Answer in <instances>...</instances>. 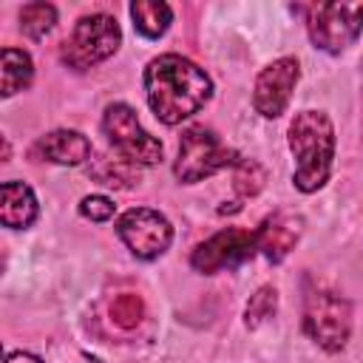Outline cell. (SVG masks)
I'll return each mask as SVG.
<instances>
[{
  "instance_id": "cell-16",
  "label": "cell",
  "mask_w": 363,
  "mask_h": 363,
  "mask_svg": "<svg viewBox=\"0 0 363 363\" xmlns=\"http://www.w3.org/2000/svg\"><path fill=\"white\" fill-rule=\"evenodd\" d=\"M34 77V62L26 51L6 45L0 57V79H3V96H14L17 91L28 88Z\"/></svg>"
},
{
  "instance_id": "cell-3",
  "label": "cell",
  "mask_w": 363,
  "mask_h": 363,
  "mask_svg": "<svg viewBox=\"0 0 363 363\" xmlns=\"http://www.w3.org/2000/svg\"><path fill=\"white\" fill-rule=\"evenodd\" d=\"M235 162H238L235 150L227 147L210 128L193 125L182 133L173 173H176L179 182L196 184V182L210 179V176H216L218 170H224L227 164H235Z\"/></svg>"
},
{
  "instance_id": "cell-9",
  "label": "cell",
  "mask_w": 363,
  "mask_h": 363,
  "mask_svg": "<svg viewBox=\"0 0 363 363\" xmlns=\"http://www.w3.org/2000/svg\"><path fill=\"white\" fill-rule=\"evenodd\" d=\"M255 250H258L255 233L241 230V227H227V230H218L216 235H210L207 241H201L193 250L190 264H193V269H199L204 275H216L221 269H233L241 261L252 258Z\"/></svg>"
},
{
  "instance_id": "cell-23",
  "label": "cell",
  "mask_w": 363,
  "mask_h": 363,
  "mask_svg": "<svg viewBox=\"0 0 363 363\" xmlns=\"http://www.w3.org/2000/svg\"><path fill=\"white\" fill-rule=\"evenodd\" d=\"M82 363H99V360H94V357H82Z\"/></svg>"
},
{
  "instance_id": "cell-15",
  "label": "cell",
  "mask_w": 363,
  "mask_h": 363,
  "mask_svg": "<svg viewBox=\"0 0 363 363\" xmlns=\"http://www.w3.org/2000/svg\"><path fill=\"white\" fill-rule=\"evenodd\" d=\"M130 17H133V28L147 40H159L173 23V11L162 0H136V3H130Z\"/></svg>"
},
{
  "instance_id": "cell-20",
  "label": "cell",
  "mask_w": 363,
  "mask_h": 363,
  "mask_svg": "<svg viewBox=\"0 0 363 363\" xmlns=\"http://www.w3.org/2000/svg\"><path fill=\"white\" fill-rule=\"evenodd\" d=\"M275 309H278V292H275L272 286H258L255 295H252L250 303H247V312H244L247 326L255 329L258 323H264L267 318H272Z\"/></svg>"
},
{
  "instance_id": "cell-1",
  "label": "cell",
  "mask_w": 363,
  "mask_h": 363,
  "mask_svg": "<svg viewBox=\"0 0 363 363\" xmlns=\"http://www.w3.org/2000/svg\"><path fill=\"white\" fill-rule=\"evenodd\" d=\"M145 94L159 122L179 125L207 105L213 96V82L187 57L159 54L145 68Z\"/></svg>"
},
{
  "instance_id": "cell-14",
  "label": "cell",
  "mask_w": 363,
  "mask_h": 363,
  "mask_svg": "<svg viewBox=\"0 0 363 363\" xmlns=\"http://www.w3.org/2000/svg\"><path fill=\"white\" fill-rule=\"evenodd\" d=\"M88 176L105 187L130 190L133 184H139V164L119 153H99L88 162Z\"/></svg>"
},
{
  "instance_id": "cell-6",
  "label": "cell",
  "mask_w": 363,
  "mask_h": 363,
  "mask_svg": "<svg viewBox=\"0 0 363 363\" xmlns=\"http://www.w3.org/2000/svg\"><path fill=\"white\" fill-rule=\"evenodd\" d=\"M102 130L113 147V153L130 159L133 164H156L162 162V142L150 136L142 122L136 119V111L125 102H113L102 113Z\"/></svg>"
},
{
  "instance_id": "cell-12",
  "label": "cell",
  "mask_w": 363,
  "mask_h": 363,
  "mask_svg": "<svg viewBox=\"0 0 363 363\" xmlns=\"http://www.w3.org/2000/svg\"><path fill=\"white\" fill-rule=\"evenodd\" d=\"M43 159L54 162V164H68V167H77V164H85L91 162V142L88 136H82L79 130H51L45 133L37 147H34Z\"/></svg>"
},
{
  "instance_id": "cell-4",
  "label": "cell",
  "mask_w": 363,
  "mask_h": 363,
  "mask_svg": "<svg viewBox=\"0 0 363 363\" xmlns=\"http://www.w3.org/2000/svg\"><path fill=\"white\" fill-rule=\"evenodd\" d=\"M303 329L326 352H340L352 332V306L332 289H309L303 298Z\"/></svg>"
},
{
  "instance_id": "cell-10",
  "label": "cell",
  "mask_w": 363,
  "mask_h": 363,
  "mask_svg": "<svg viewBox=\"0 0 363 363\" xmlns=\"http://www.w3.org/2000/svg\"><path fill=\"white\" fill-rule=\"evenodd\" d=\"M301 77V65L295 57H281L275 62H269L258 77H255V88H252V105L261 116L275 119L284 113V108L289 105V96L298 85Z\"/></svg>"
},
{
  "instance_id": "cell-13",
  "label": "cell",
  "mask_w": 363,
  "mask_h": 363,
  "mask_svg": "<svg viewBox=\"0 0 363 363\" xmlns=\"http://www.w3.org/2000/svg\"><path fill=\"white\" fill-rule=\"evenodd\" d=\"M40 207L37 196L23 182H3L0 187V221L9 230H26L34 224Z\"/></svg>"
},
{
  "instance_id": "cell-8",
  "label": "cell",
  "mask_w": 363,
  "mask_h": 363,
  "mask_svg": "<svg viewBox=\"0 0 363 363\" xmlns=\"http://www.w3.org/2000/svg\"><path fill=\"white\" fill-rule=\"evenodd\" d=\"M116 233L125 241V247L142 258V261H153L159 258L170 241H173V227L170 221L150 207H130L119 216L116 221Z\"/></svg>"
},
{
  "instance_id": "cell-17",
  "label": "cell",
  "mask_w": 363,
  "mask_h": 363,
  "mask_svg": "<svg viewBox=\"0 0 363 363\" xmlns=\"http://www.w3.org/2000/svg\"><path fill=\"white\" fill-rule=\"evenodd\" d=\"M57 26V9L51 3H26L20 11V28L31 40H43Z\"/></svg>"
},
{
  "instance_id": "cell-5",
  "label": "cell",
  "mask_w": 363,
  "mask_h": 363,
  "mask_svg": "<svg viewBox=\"0 0 363 363\" xmlns=\"http://www.w3.org/2000/svg\"><path fill=\"white\" fill-rule=\"evenodd\" d=\"M122 45V28L111 14H85L77 20L71 37L65 40L62 60L74 68H91L113 57Z\"/></svg>"
},
{
  "instance_id": "cell-11",
  "label": "cell",
  "mask_w": 363,
  "mask_h": 363,
  "mask_svg": "<svg viewBox=\"0 0 363 363\" xmlns=\"http://www.w3.org/2000/svg\"><path fill=\"white\" fill-rule=\"evenodd\" d=\"M301 233H303V218L298 213L278 210V213L267 216L258 224V230H255V247H258V252L267 261L278 264V261H284L295 250Z\"/></svg>"
},
{
  "instance_id": "cell-2",
  "label": "cell",
  "mask_w": 363,
  "mask_h": 363,
  "mask_svg": "<svg viewBox=\"0 0 363 363\" xmlns=\"http://www.w3.org/2000/svg\"><path fill=\"white\" fill-rule=\"evenodd\" d=\"M289 150L295 156L292 182L301 193H315L329 182L335 159V128L323 111H301L289 125Z\"/></svg>"
},
{
  "instance_id": "cell-7",
  "label": "cell",
  "mask_w": 363,
  "mask_h": 363,
  "mask_svg": "<svg viewBox=\"0 0 363 363\" xmlns=\"http://www.w3.org/2000/svg\"><path fill=\"white\" fill-rule=\"evenodd\" d=\"M309 37L320 51L340 54L363 31V0L357 3H318L309 14Z\"/></svg>"
},
{
  "instance_id": "cell-18",
  "label": "cell",
  "mask_w": 363,
  "mask_h": 363,
  "mask_svg": "<svg viewBox=\"0 0 363 363\" xmlns=\"http://www.w3.org/2000/svg\"><path fill=\"white\" fill-rule=\"evenodd\" d=\"M235 173H233V187L238 193V199H252L261 193L264 182H267V170L255 162V159H238L235 164Z\"/></svg>"
},
{
  "instance_id": "cell-21",
  "label": "cell",
  "mask_w": 363,
  "mask_h": 363,
  "mask_svg": "<svg viewBox=\"0 0 363 363\" xmlns=\"http://www.w3.org/2000/svg\"><path fill=\"white\" fill-rule=\"evenodd\" d=\"M79 213H82L85 218H91V221H108V218H113L116 204H113L108 196L91 193V196H85V199L79 201Z\"/></svg>"
},
{
  "instance_id": "cell-22",
  "label": "cell",
  "mask_w": 363,
  "mask_h": 363,
  "mask_svg": "<svg viewBox=\"0 0 363 363\" xmlns=\"http://www.w3.org/2000/svg\"><path fill=\"white\" fill-rule=\"evenodd\" d=\"M6 363H43L40 357L28 354V352H9L6 354Z\"/></svg>"
},
{
  "instance_id": "cell-19",
  "label": "cell",
  "mask_w": 363,
  "mask_h": 363,
  "mask_svg": "<svg viewBox=\"0 0 363 363\" xmlns=\"http://www.w3.org/2000/svg\"><path fill=\"white\" fill-rule=\"evenodd\" d=\"M145 318V303L139 295L133 292H122L119 298H113L111 303V320L119 326V329H136Z\"/></svg>"
}]
</instances>
